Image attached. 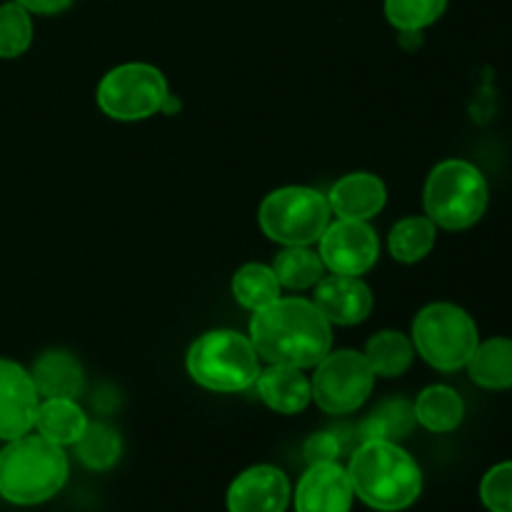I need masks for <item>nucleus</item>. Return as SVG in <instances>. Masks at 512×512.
I'll use <instances>...</instances> for the list:
<instances>
[{"instance_id": "f03ea898", "label": "nucleus", "mask_w": 512, "mask_h": 512, "mask_svg": "<svg viewBox=\"0 0 512 512\" xmlns=\"http://www.w3.org/2000/svg\"><path fill=\"white\" fill-rule=\"evenodd\" d=\"M348 478L355 498L378 512H400L423 493V473L408 450L395 440H368L353 450Z\"/></svg>"}, {"instance_id": "393cba45", "label": "nucleus", "mask_w": 512, "mask_h": 512, "mask_svg": "<svg viewBox=\"0 0 512 512\" xmlns=\"http://www.w3.org/2000/svg\"><path fill=\"white\" fill-rule=\"evenodd\" d=\"M75 455L88 470H110L120 460L123 453V440L118 430L110 428L108 423H90L85 425L83 435L75 440Z\"/></svg>"}, {"instance_id": "a878e982", "label": "nucleus", "mask_w": 512, "mask_h": 512, "mask_svg": "<svg viewBox=\"0 0 512 512\" xmlns=\"http://www.w3.org/2000/svg\"><path fill=\"white\" fill-rule=\"evenodd\" d=\"M413 425V405L405 403V400H390V403H383L378 410H373L360 423L358 438L360 443H368V440H398L405 438L413 430Z\"/></svg>"}, {"instance_id": "bb28decb", "label": "nucleus", "mask_w": 512, "mask_h": 512, "mask_svg": "<svg viewBox=\"0 0 512 512\" xmlns=\"http://www.w3.org/2000/svg\"><path fill=\"white\" fill-rule=\"evenodd\" d=\"M33 43V13L15 0L0 5V58H20Z\"/></svg>"}, {"instance_id": "f8f14e48", "label": "nucleus", "mask_w": 512, "mask_h": 512, "mask_svg": "<svg viewBox=\"0 0 512 512\" xmlns=\"http://www.w3.org/2000/svg\"><path fill=\"white\" fill-rule=\"evenodd\" d=\"M293 498L288 475L275 465H253L230 483L228 512H285Z\"/></svg>"}, {"instance_id": "b1692460", "label": "nucleus", "mask_w": 512, "mask_h": 512, "mask_svg": "<svg viewBox=\"0 0 512 512\" xmlns=\"http://www.w3.org/2000/svg\"><path fill=\"white\" fill-rule=\"evenodd\" d=\"M280 293H283V288H280L278 278H275L270 265L245 263L243 268L235 270L233 295L250 313H258V310L268 308L270 303H275L280 298Z\"/></svg>"}, {"instance_id": "a211bd4d", "label": "nucleus", "mask_w": 512, "mask_h": 512, "mask_svg": "<svg viewBox=\"0 0 512 512\" xmlns=\"http://www.w3.org/2000/svg\"><path fill=\"white\" fill-rule=\"evenodd\" d=\"M468 375L475 385L485 390H510L512 388V338L480 340L468 360Z\"/></svg>"}, {"instance_id": "20e7f679", "label": "nucleus", "mask_w": 512, "mask_h": 512, "mask_svg": "<svg viewBox=\"0 0 512 512\" xmlns=\"http://www.w3.org/2000/svg\"><path fill=\"white\" fill-rule=\"evenodd\" d=\"M188 375L213 393H243L260 375V355L248 335L235 330L203 333L185 355Z\"/></svg>"}, {"instance_id": "dca6fc26", "label": "nucleus", "mask_w": 512, "mask_h": 512, "mask_svg": "<svg viewBox=\"0 0 512 512\" xmlns=\"http://www.w3.org/2000/svg\"><path fill=\"white\" fill-rule=\"evenodd\" d=\"M255 390H258V398L280 415L303 413L313 400L310 378L300 368H290V365H268L260 370Z\"/></svg>"}, {"instance_id": "6e6552de", "label": "nucleus", "mask_w": 512, "mask_h": 512, "mask_svg": "<svg viewBox=\"0 0 512 512\" xmlns=\"http://www.w3.org/2000/svg\"><path fill=\"white\" fill-rule=\"evenodd\" d=\"M168 95V80L155 65L125 63L103 75L95 100L108 118L135 123L160 113Z\"/></svg>"}, {"instance_id": "2f4dec72", "label": "nucleus", "mask_w": 512, "mask_h": 512, "mask_svg": "<svg viewBox=\"0 0 512 512\" xmlns=\"http://www.w3.org/2000/svg\"><path fill=\"white\" fill-rule=\"evenodd\" d=\"M180 110V100L175 98L173 93L168 95V98H165V103H163V110H160V113L163 115H175Z\"/></svg>"}, {"instance_id": "4468645a", "label": "nucleus", "mask_w": 512, "mask_h": 512, "mask_svg": "<svg viewBox=\"0 0 512 512\" xmlns=\"http://www.w3.org/2000/svg\"><path fill=\"white\" fill-rule=\"evenodd\" d=\"M315 308L330 325H358L373 310V290L365 280L350 275H323L315 285Z\"/></svg>"}, {"instance_id": "5701e85b", "label": "nucleus", "mask_w": 512, "mask_h": 512, "mask_svg": "<svg viewBox=\"0 0 512 512\" xmlns=\"http://www.w3.org/2000/svg\"><path fill=\"white\" fill-rule=\"evenodd\" d=\"M273 273L280 288L285 290H310L323 280L325 265L310 245H285L273 260Z\"/></svg>"}, {"instance_id": "7ed1b4c3", "label": "nucleus", "mask_w": 512, "mask_h": 512, "mask_svg": "<svg viewBox=\"0 0 512 512\" xmlns=\"http://www.w3.org/2000/svg\"><path fill=\"white\" fill-rule=\"evenodd\" d=\"M70 463L63 445L43 435L8 440L0 450V498L13 505H40L68 483Z\"/></svg>"}, {"instance_id": "0eeeda50", "label": "nucleus", "mask_w": 512, "mask_h": 512, "mask_svg": "<svg viewBox=\"0 0 512 512\" xmlns=\"http://www.w3.org/2000/svg\"><path fill=\"white\" fill-rule=\"evenodd\" d=\"M328 195L305 185H285L265 195L258 223L265 238L280 245H313L330 225Z\"/></svg>"}, {"instance_id": "aec40b11", "label": "nucleus", "mask_w": 512, "mask_h": 512, "mask_svg": "<svg viewBox=\"0 0 512 512\" xmlns=\"http://www.w3.org/2000/svg\"><path fill=\"white\" fill-rule=\"evenodd\" d=\"M415 423L430 433H453L465 418V403L450 385H428L413 403Z\"/></svg>"}, {"instance_id": "39448f33", "label": "nucleus", "mask_w": 512, "mask_h": 512, "mask_svg": "<svg viewBox=\"0 0 512 512\" xmlns=\"http://www.w3.org/2000/svg\"><path fill=\"white\" fill-rule=\"evenodd\" d=\"M490 188L473 163L460 158L443 160L430 170L423 190L425 215L438 228L468 230L488 210Z\"/></svg>"}, {"instance_id": "2eb2a0df", "label": "nucleus", "mask_w": 512, "mask_h": 512, "mask_svg": "<svg viewBox=\"0 0 512 512\" xmlns=\"http://www.w3.org/2000/svg\"><path fill=\"white\" fill-rule=\"evenodd\" d=\"M328 203L338 218L368 223L388 203V188L375 173H348L330 188Z\"/></svg>"}, {"instance_id": "f3484780", "label": "nucleus", "mask_w": 512, "mask_h": 512, "mask_svg": "<svg viewBox=\"0 0 512 512\" xmlns=\"http://www.w3.org/2000/svg\"><path fill=\"white\" fill-rule=\"evenodd\" d=\"M33 383L40 398H78L83 393L85 375L78 358L65 350H48L35 360Z\"/></svg>"}, {"instance_id": "1a4fd4ad", "label": "nucleus", "mask_w": 512, "mask_h": 512, "mask_svg": "<svg viewBox=\"0 0 512 512\" xmlns=\"http://www.w3.org/2000/svg\"><path fill=\"white\" fill-rule=\"evenodd\" d=\"M375 388V373L358 350H330L310 378L313 400L323 413L350 415L363 408Z\"/></svg>"}, {"instance_id": "9d476101", "label": "nucleus", "mask_w": 512, "mask_h": 512, "mask_svg": "<svg viewBox=\"0 0 512 512\" xmlns=\"http://www.w3.org/2000/svg\"><path fill=\"white\" fill-rule=\"evenodd\" d=\"M318 255L330 273L360 278L378 263L380 240L365 220L338 218L320 235Z\"/></svg>"}, {"instance_id": "cd10ccee", "label": "nucleus", "mask_w": 512, "mask_h": 512, "mask_svg": "<svg viewBox=\"0 0 512 512\" xmlns=\"http://www.w3.org/2000/svg\"><path fill=\"white\" fill-rule=\"evenodd\" d=\"M448 0H385V18L398 30H418L443 18Z\"/></svg>"}, {"instance_id": "ddd939ff", "label": "nucleus", "mask_w": 512, "mask_h": 512, "mask_svg": "<svg viewBox=\"0 0 512 512\" xmlns=\"http://www.w3.org/2000/svg\"><path fill=\"white\" fill-rule=\"evenodd\" d=\"M353 485L340 463L308 465L295 488V512H350Z\"/></svg>"}, {"instance_id": "9b49d317", "label": "nucleus", "mask_w": 512, "mask_h": 512, "mask_svg": "<svg viewBox=\"0 0 512 512\" xmlns=\"http://www.w3.org/2000/svg\"><path fill=\"white\" fill-rule=\"evenodd\" d=\"M40 393L30 370L0 358V440L23 438L33 430Z\"/></svg>"}, {"instance_id": "c756f323", "label": "nucleus", "mask_w": 512, "mask_h": 512, "mask_svg": "<svg viewBox=\"0 0 512 512\" xmlns=\"http://www.w3.org/2000/svg\"><path fill=\"white\" fill-rule=\"evenodd\" d=\"M340 453H343V443L335 433H315L303 445V455L308 465L338 463Z\"/></svg>"}, {"instance_id": "c85d7f7f", "label": "nucleus", "mask_w": 512, "mask_h": 512, "mask_svg": "<svg viewBox=\"0 0 512 512\" xmlns=\"http://www.w3.org/2000/svg\"><path fill=\"white\" fill-rule=\"evenodd\" d=\"M480 500L490 512H512V460L493 465L483 475Z\"/></svg>"}, {"instance_id": "4be33fe9", "label": "nucleus", "mask_w": 512, "mask_h": 512, "mask_svg": "<svg viewBox=\"0 0 512 512\" xmlns=\"http://www.w3.org/2000/svg\"><path fill=\"white\" fill-rule=\"evenodd\" d=\"M438 238V225L428 215H408L398 220L388 235V250L398 263L415 265L430 255Z\"/></svg>"}, {"instance_id": "423d86ee", "label": "nucleus", "mask_w": 512, "mask_h": 512, "mask_svg": "<svg viewBox=\"0 0 512 512\" xmlns=\"http://www.w3.org/2000/svg\"><path fill=\"white\" fill-rule=\"evenodd\" d=\"M410 340L415 353L435 370L455 373L468 365L480 333L468 310L455 303H430L415 315Z\"/></svg>"}, {"instance_id": "412c9836", "label": "nucleus", "mask_w": 512, "mask_h": 512, "mask_svg": "<svg viewBox=\"0 0 512 512\" xmlns=\"http://www.w3.org/2000/svg\"><path fill=\"white\" fill-rule=\"evenodd\" d=\"M363 355L368 358L375 378H400L413 365L415 345L410 335L400 330H380L368 340Z\"/></svg>"}, {"instance_id": "7c9ffc66", "label": "nucleus", "mask_w": 512, "mask_h": 512, "mask_svg": "<svg viewBox=\"0 0 512 512\" xmlns=\"http://www.w3.org/2000/svg\"><path fill=\"white\" fill-rule=\"evenodd\" d=\"M15 3L23 5L28 13L35 15H58L68 10L75 0H15Z\"/></svg>"}, {"instance_id": "f257e3e1", "label": "nucleus", "mask_w": 512, "mask_h": 512, "mask_svg": "<svg viewBox=\"0 0 512 512\" xmlns=\"http://www.w3.org/2000/svg\"><path fill=\"white\" fill-rule=\"evenodd\" d=\"M250 343L268 365L315 368L333 348V325L315 308L313 300L278 298L253 313Z\"/></svg>"}, {"instance_id": "6ab92c4d", "label": "nucleus", "mask_w": 512, "mask_h": 512, "mask_svg": "<svg viewBox=\"0 0 512 512\" xmlns=\"http://www.w3.org/2000/svg\"><path fill=\"white\" fill-rule=\"evenodd\" d=\"M88 425V415L73 398H40L35 425L38 435L55 445H75Z\"/></svg>"}]
</instances>
